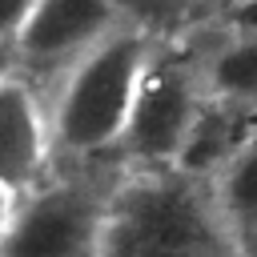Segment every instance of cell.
I'll return each instance as SVG.
<instances>
[{"label": "cell", "mask_w": 257, "mask_h": 257, "mask_svg": "<svg viewBox=\"0 0 257 257\" xmlns=\"http://www.w3.org/2000/svg\"><path fill=\"white\" fill-rule=\"evenodd\" d=\"M233 233L193 169H145L104 197L92 257H229Z\"/></svg>", "instance_id": "6da1fadb"}, {"label": "cell", "mask_w": 257, "mask_h": 257, "mask_svg": "<svg viewBox=\"0 0 257 257\" xmlns=\"http://www.w3.org/2000/svg\"><path fill=\"white\" fill-rule=\"evenodd\" d=\"M149 56V32L133 24L88 48L60 88L52 137L72 153H96L116 145Z\"/></svg>", "instance_id": "7a4b0ae2"}, {"label": "cell", "mask_w": 257, "mask_h": 257, "mask_svg": "<svg viewBox=\"0 0 257 257\" xmlns=\"http://www.w3.org/2000/svg\"><path fill=\"white\" fill-rule=\"evenodd\" d=\"M197 120H201V104H197L193 76L185 68H177L173 60L149 56L141 84H137V96H133V108H128V120H124V133L116 145L133 161L161 169V165H173L185 157Z\"/></svg>", "instance_id": "3957f363"}, {"label": "cell", "mask_w": 257, "mask_h": 257, "mask_svg": "<svg viewBox=\"0 0 257 257\" xmlns=\"http://www.w3.org/2000/svg\"><path fill=\"white\" fill-rule=\"evenodd\" d=\"M24 197L28 201L12 213L0 257H92L96 253L104 201H96L80 185H52Z\"/></svg>", "instance_id": "277c9868"}, {"label": "cell", "mask_w": 257, "mask_h": 257, "mask_svg": "<svg viewBox=\"0 0 257 257\" xmlns=\"http://www.w3.org/2000/svg\"><path fill=\"white\" fill-rule=\"evenodd\" d=\"M120 12L112 0H36L16 52L24 60H80L88 48H96L104 36H112Z\"/></svg>", "instance_id": "5b68a950"}, {"label": "cell", "mask_w": 257, "mask_h": 257, "mask_svg": "<svg viewBox=\"0 0 257 257\" xmlns=\"http://www.w3.org/2000/svg\"><path fill=\"white\" fill-rule=\"evenodd\" d=\"M48 157V128L36 96L16 76H0V189L32 193Z\"/></svg>", "instance_id": "8992f818"}, {"label": "cell", "mask_w": 257, "mask_h": 257, "mask_svg": "<svg viewBox=\"0 0 257 257\" xmlns=\"http://www.w3.org/2000/svg\"><path fill=\"white\" fill-rule=\"evenodd\" d=\"M217 201L221 213L229 221L233 241L241 245H257V133L245 137L229 157H225V173L217 185Z\"/></svg>", "instance_id": "52a82bcc"}, {"label": "cell", "mask_w": 257, "mask_h": 257, "mask_svg": "<svg viewBox=\"0 0 257 257\" xmlns=\"http://www.w3.org/2000/svg\"><path fill=\"white\" fill-rule=\"evenodd\" d=\"M205 84H209L213 100H221L237 112H253L257 108V36H233L209 60Z\"/></svg>", "instance_id": "ba28073f"}, {"label": "cell", "mask_w": 257, "mask_h": 257, "mask_svg": "<svg viewBox=\"0 0 257 257\" xmlns=\"http://www.w3.org/2000/svg\"><path fill=\"white\" fill-rule=\"evenodd\" d=\"M112 8L120 12V20H128L133 28L141 32H161V28H173L189 0H112Z\"/></svg>", "instance_id": "9c48e42d"}, {"label": "cell", "mask_w": 257, "mask_h": 257, "mask_svg": "<svg viewBox=\"0 0 257 257\" xmlns=\"http://www.w3.org/2000/svg\"><path fill=\"white\" fill-rule=\"evenodd\" d=\"M32 8H36V0H0V52H4V44L20 40Z\"/></svg>", "instance_id": "30bf717a"}, {"label": "cell", "mask_w": 257, "mask_h": 257, "mask_svg": "<svg viewBox=\"0 0 257 257\" xmlns=\"http://www.w3.org/2000/svg\"><path fill=\"white\" fill-rule=\"evenodd\" d=\"M225 20H229L233 36H257V0H233Z\"/></svg>", "instance_id": "8fae6325"}, {"label": "cell", "mask_w": 257, "mask_h": 257, "mask_svg": "<svg viewBox=\"0 0 257 257\" xmlns=\"http://www.w3.org/2000/svg\"><path fill=\"white\" fill-rule=\"evenodd\" d=\"M12 193L8 189H0V245H4V233H8V225H12Z\"/></svg>", "instance_id": "7c38bea8"}, {"label": "cell", "mask_w": 257, "mask_h": 257, "mask_svg": "<svg viewBox=\"0 0 257 257\" xmlns=\"http://www.w3.org/2000/svg\"><path fill=\"white\" fill-rule=\"evenodd\" d=\"M0 76H4V64H0Z\"/></svg>", "instance_id": "4fadbf2b"}, {"label": "cell", "mask_w": 257, "mask_h": 257, "mask_svg": "<svg viewBox=\"0 0 257 257\" xmlns=\"http://www.w3.org/2000/svg\"><path fill=\"white\" fill-rule=\"evenodd\" d=\"M229 4H233V0H229Z\"/></svg>", "instance_id": "5bb4252c"}]
</instances>
